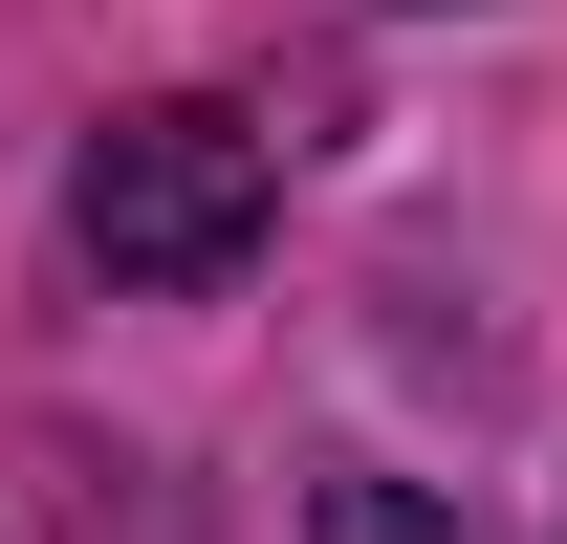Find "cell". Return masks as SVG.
Masks as SVG:
<instances>
[{
	"label": "cell",
	"instance_id": "cell-2",
	"mask_svg": "<svg viewBox=\"0 0 567 544\" xmlns=\"http://www.w3.org/2000/svg\"><path fill=\"white\" fill-rule=\"evenodd\" d=\"M306 544H458V501H415L393 458H328L306 479Z\"/></svg>",
	"mask_w": 567,
	"mask_h": 544
},
{
	"label": "cell",
	"instance_id": "cell-1",
	"mask_svg": "<svg viewBox=\"0 0 567 544\" xmlns=\"http://www.w3.org/2000/svg\"><path fill=\"white\" fill-rule=\"evenodd\" d=\"M284 218V153L240 132V109H197V87H153V109H110V132L66 153V240L132 305H175V283H240Z\"/></svg>",
	"mask_w": 567,
	"mask_h": 544
}]
</instances>
